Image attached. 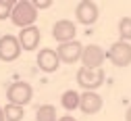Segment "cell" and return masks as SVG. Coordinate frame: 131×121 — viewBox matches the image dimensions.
Segmentation results:
<instances>
[{"label":"cell","mask_w":131,"mask_h":121,"mask_svg":"<svg viewBox=\"0 0 131 121\" xmlns=\"http://www.w3.org/2000/svg\"><path fill=\"white\" fill-rule=\"evenodd\" d=\"M36 19H38V11H36V6H34L31 0H19V2L15 4L13 15H10L13 25L25 29V27H31V25H34Z\"/></svg>","instance_id":"1"},{"label":"cell","mask_w":131,"mask_h":121,"mask_svg":"<svg viewBox=\"0 0 131 121\" xmlns=\"http://www.w3.org/2000/svg\"><path fill=\"white\" fill-rule=\"evenodd\" d=\"M104 69H88V67H79L77 71V83L83 88L85 92H96L100 86L104 83Z\"/></svg>","instance_id":"2"},{"label":"cell","mask_w":131,"mask_h":121,"mask_svg":"<svg viewBox=\"0 0 131 121\" xmlns=\"http://www.w3.org/2000/svg\"><path fill=\"white\" fill-rule=\"evenodd\" d=\"M6 98L10 105H17V107H25L31 102L34 98V88L27 83V81H15L8 86L6 90Z\"/></svg>","instance_id":"3"},{"label":"cell","mask_w":131,"mask_h":121,"mask_svg":"<svg viewBox=\"0 0 131 121\" xmlns=\"http://www.w3.org/2000/svg\"><path fill=\"white\" fill-rule=\"evenodd\" d=\"M106 57L110 59L112 65H117V67L131 65V44L129 42H121V40L110 44V50L106 52Z\"/></svg>","instance_id":"4"},{"label":"cell","mask_w":131,"mask_h":121,"mask_svg":"<svg viewBox=\"0 0 131 121\" xmlns=\"http://www.w3.org/2000/svg\"><path fill=\"white\" fill-rule=\"evenodd\" d=\"M21 44H19V38L17 36H10V33H6V36L0 38V61H17L19 54H21Z\"/></svg>","instance_id":"5"},{"label":"cell","mask_w":131,"mask_h":121,"mask_svg":"<svg viewBox=\"0 0 131 121\" xmlns=\"http://www.w3.org/2000/svg\"><path fill=\"white\" fill-rule=\"evenodd\" d=\"M104 59H106V52L102 50V46H98V44L83 46V54H81V67H88V69H102Z\"/></svg>","instance_id":"6"},{"label":"cell","mask_w":131,"mask_h":121,"mask_svg":"<svg viewBox=\"0 0 131 121\" xmlns=\"http://www.w3.org/2000/svg\"><path fill=\"white\" fill-rule=\"evenodd\" d=\"M98 15H100V8L92 0H81L75 8L77 23H81V25H94L98 21Z\"/></svg>","instance_id":"7"},{"label":"cell","mask_w":131,"mask_h":121,"mask_svg":"<svg viewBox=\"0 0 131 121\" xmlns=\"http://www.w3.org/2000/svg\"><path fill=\"white\" fill-rule=\"evenodd\" d=\"M75 36H77V27H75V23L69 21V19H60V21H56L54 27H52V38H54L58 44L73 42Z\"/></svg>","instance_id":"8"},{"label":"cell","mask_w":131,"mask_h":121,"mask_svg":"<svg viewBox=\"0 0 131 121\" xmlns=\"http://www.w3.org/2000/svg\"><path fill=\"white\" fill-rule=\"evenodd\" d=\"M56 54H58L60 63L73 65V63L81 61V54H83V46H81L77 40H73V42H67V44H60V46L56 48Z\"/></svg>","instance_id":"9"},{"label":"cell","mask_w":131,"mask_h":121,"mask_svg":"<svg viewBox=\"0 0 131 121\" xmlns=\"http://www.w3.org/2000/svg\"><path fill=\"white\" fill-rule=\"evenodd\" d=\"M60 65V59L56 54V50L52 48H42L38 52V67L42 69L44 73H54Z\"/></svg>","instance_id":"10"},{"label":"cell","mask_w":131,"mask_h":121,"mask_svg":"<svg viewBox=\"0 0 131 121\" xmlns=\"http://www.w3.org/2000/svg\"><path fill=\"white\" fill-rule=\"evenodd\" d=\"M17 38H19V44H21V48L29 52V50H36V48L40 46L42 33H40V29H38L36 25H31V27H25V29H21Z\"/></svg>","instance_id":"11"},{"label":"cell","mask_w":131,"mask_h":121,"mask_svg":"<svg viewBox=\"0 0 131 121\" xmlns=\"http://www.w3.org/2000/svg\"><path fill=\"white\" fill-rule=\"evenodd\" d=\"M79 109L83 111L85 115H96L98 111L102 109V96L98 92H83V94H81Z\"/></svg>","instance_id":"12"},{"label":"cell","mask_w":131,"mask_h":121,"mask_svg":"<svg viewBox=\"0 0 131 121\" xmlns=\"http://www.w3.org/2000/svg\"><path fill=\"white\" fill-rule=\"evenodd\" d=\"M79 102H81V94H77V90H67V92H62V96H60V105H62L64 111L79 109Z\"/></svg>","instance_id":"13"},{"label":"cell","mask_w":131,"mask_h":121,"mask_svg":"<svg viewBox=\"0 0 131 121\" xmlns=\"http://www.w3.org/2000/svg\"><path fill=\"white\" fill-rule=\"evenodd\" d=\"M36 121H58L56 107L54 105H42L36 113Z\"/></svg>","instance_id":"14"},{"label":"cell","mask_w":131,"mask_h":121,"mask_svg":"<svg viewBox=\"0 0 131 121\" xmlns=\"http://www.w3.org/2000/svg\"><path fill=\"white\" fill-rule=\"evenodd\" d=\"M4 109V119L6 121H21L23 119V107H17V105H10V102H8V105L6 107H2Z\"/></svg>","instance_id":"15"},{"label":"cell","mask_w":131,"mask_h":121,"mask_svg":"<svg viewBox=\"0 0 131 121\" xmlns=\"http://www.w3.org/2000/svg\"><path fill=\"white\" fill-rule=\"evenodd\" d=\"M119 38L121 42H131V17H123L119 21Z\"/></svg>","instance_id":"16"},{"label":"cell","mask_w":131,"mask_h":121,"mask_svg":"<svg viewBox=\"0 0 131 121\" xmlns=\"http://www.w3.org/2000/svg\"><path fill=\"white\" fill-rule=\"evenodd\" d=\"M17 4V0H0V21L8 19L13 15V8Z\"/></svg>","instance_id":"17"},{"label":"cell","mask_w":131,"mask_h":121,"mask_svg":"<svg viewBox=\"0 0 131 121\" xmlns=\"http://www.w3.org/2000/svg\"><path fill=\"white\" fill-rule=\"evenodd\" d=\"M31 2H34L36 11H46V8H50V6H52L50 0H31Z\"/></svg>","instance_id":"18"},{"label":"cell","mask_w":131,"mask_h":121,"mask_svg":"<svg viewBox=\"0 0 131 121\" xmlns=\"http://www.w3.org/2000/svg\"><path fill=\"white\" fill-rule=\"evenodd\" d=\"M58 121H77V119H75L73 115H62V117H60Z\"/></svg>","instance_id":"19"},{"label":"cell","mask_w":131,"mask_h":121,"mask_svg":"<svg viewBox=\"0 0 131 121\" xmlns=\"http://www.w3.org/2000/svg\"><path fill=\"white\" fill-rule=\"evenodd\" d=\"M125 121H131V105H129V109H127V113H125Z\"/></svg>","instance_id":"20"},{"label":"cell","mask_w":131,"mask_h":121,"mask_svg":"<svg viewBox=\"0 0 131 121\" xmlns=\"http://www.w3.org/2000/svg\"><path fill=\"white\" fill-rule=\"evenodd\" d=\"M0 121H6V119H4V109H2V107H0Z\"/></svg>","instance_id":"21"}]
</instances>
